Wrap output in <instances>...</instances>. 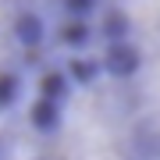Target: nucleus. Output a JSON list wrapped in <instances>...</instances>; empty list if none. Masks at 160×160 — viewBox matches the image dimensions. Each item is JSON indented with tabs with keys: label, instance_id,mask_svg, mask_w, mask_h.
I'll use <instances>...</instances> for the list:
<instances>
[{
	"label": "nucleus",
	"instance_id": "1",
	"mask_svg": "<svg viewBox=\"0 0 160 160\" xmlns=\"http://www.w3.org/2000/svg\"><path fill=\"white\" fill-rule=\"evenodd\" d=\"M32 160H142L128 103L103 64L53 100V118L39 128Z\"/></svg>",
	"mask_w": 160,
	"mask_h": 160
},
{
	"label": "nucleus",
	"instance_id": "2",
	"mask_svg": "<svg viewBox=\"0 0 160 160\" xmlns=\"http://www.w3.org/2000/svg\"><path fill=\"white\" fill-rule=\"evenodd\" d=\"M103 71L121 89L142 160H160V0H107Z\"/></svg>",
	"mask_w": 160,
	"mask_h": 160
}]
</instances>
